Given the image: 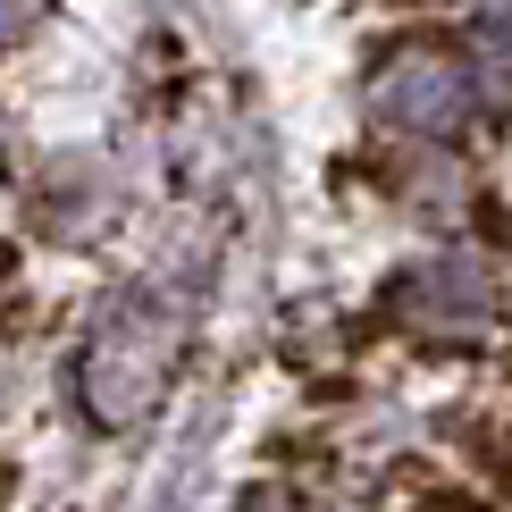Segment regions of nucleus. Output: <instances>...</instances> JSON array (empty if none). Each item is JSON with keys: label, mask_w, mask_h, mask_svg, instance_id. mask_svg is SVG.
I'll list each match as a JSON object with an SVG mask.
<instances>
[{"label": "nucleus", "mask_w": 512, "mask_h": 512, "mask_svg": "<svg viewBox=\"0 0 512 512\" xmlns=\"http://www.w3.org/2000/svg\"><path fill=\"white\" fill-rule=\"evenodd\" d=\"M378 118H395L403 135H462L479 110V76L437 42H403L395 59H378Z\"/></svg>", "instance_id": "obj_1"}, {"label": "nucleus", "mask_w": 512, "mask_h": 512, "mask_svg": "<svg viewBox=\"0 0 512 512\" xmlns=\"http://www.w3.org/2000/svg\"><path fill=\"white\" fill-rule=\"evenodd\" d=\"M445 437H454L462 471H471L487 496L512 512V420H504V412H454V420H445Z\"/></svg>", "instance_id": "obj_2"}, {"label": "nucleus", "mask_w": 512, "mask_h": 512, "mask_svg": "<svg viewBox=\"0 0 512 512\" xmlns=\"http://www.w3.org/2000/svg\"><path fill=\"white\" fill-rule=\"evenodd\" d=\"M403 512H504L479 479H437V471H403Z\"/></svg>", "instance_id": "obj_3"}, {"label": "nucleus", "mask_w": 512, "mask_h": 512, "mask_svg": "<svg viewBox=\"0 0 512 512\" xmlns=\"http://www.w3.org/2000/svg\"><path fill=\"white\" fill-rule=\"evenodd\" d=\"M479 26L496 34V42H512V0H479Z\"/></svg>", "instance_id": "obj_4"}, {"label": "nucleus", "mask_w": 512, "mask_h": 512, "mask_svg": "<svg viewBox=\"0 0 512 512\" xmlns=\"http://www.w3.org/2000/svg\"><path fill=\"white\" fill-rule=\"evenodd\" d=\"M387 9H429V0H387Z\"/></svg>", "instance_id": "obj_5"}, {"label": "nucleus", "mask_w": 512, "mask_h": 512, "mask_svg": "<svg viewBox=\"0 0 512 512\" xmlns=\"http://www.w3.org/2000/svg\"><path fill=\"white\" fill-rule=\"evenodd\" d=\"M504 378H512V370H504Z\"/></svg>", "instance_id": "obj_6"}]
</instances>
